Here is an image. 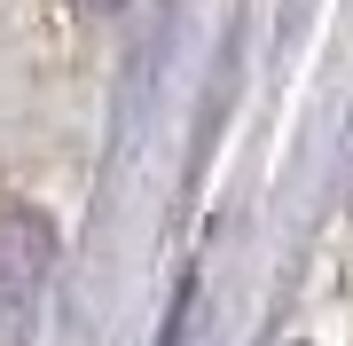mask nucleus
Masks as SVG:
<instances>
[{
	"label": "nucleus",
	"instance_id": "1",
	"mask_svg": "<svg viewBox=\"0 0 353 346\" xmlns=\"http://www.w3.org/2000/svg\"><path fill=\"white\" fill-rule=\"evenodd\" d=\"M48 260H55L48 220L24 213V205H0V331H8V323L39 299V283H48Z\"/></svg>",
	"mask_w": 353,
	"mask_h": 346
},
{
	"label": "nucleus",
	"instance_id": "2",
	"mask_svg": "<svg viewBox=\"0 0 353 346\" xmlns=\"http://www.w3.org/2000/svg\"><path fill=\"white\" fill-rule=\"evenodd\" d=\"M79 8H118V0H79Z\"/></svg>",
	"mask_w": 353,
	"mask_h": 346
}]
</instances>
